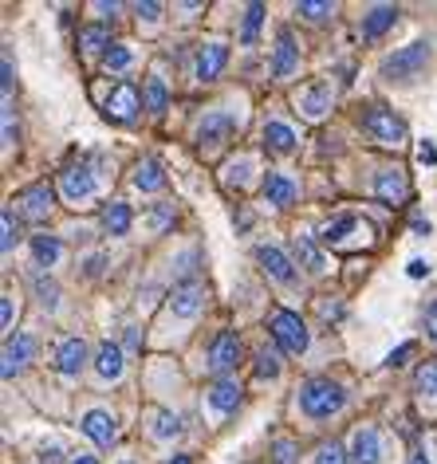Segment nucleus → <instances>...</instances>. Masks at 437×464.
<instances>
[{
	"mask_svg": "<svg viewBox=\"0 0 437 464\" xmlns=\"http://www.w3.org/2000/svg\"><path fill=\"white\" fill-rule=\"evenodd\" d=\"M131 181H134V189H142V193H158V189L166 185V169H162V161H158V158H142V161L134 166Z\"/></svg>",
	"mask_w": 437,
	"mask_h": 464,
	"instance_id": "aec40b11",
	"label": "nucleus"
},
{
	"mask_svg": "<svg viewBox=\"0 0 437 464\" xmlns=\"http://www.w3.org/2000/svg\"><path fill=\"white\" fill-rule=\"evenodd\" d=\"M16 119H13V102H5V150L16 146Z\"/></svg>",
	"mask_w": 437,
	"mask_h": 464,
	"instance_id": "c03bdc74",
	"label": "nucleus"
},
{
	"mask_svg": "<svg viewBox=\"0 0 437 464\" xmlns=\"http://www.w3.org/2000/svg\"><path fill=\"white\" fill-rule=\"evenodd\" d=\"M359 225V217L354 213H339L335 220H327L324 225V232H319V240H324V245H343V240H347V232Z\"/></svg>",
	"mask_w": 437,
	"mask_h": 464,
	"instance_id": "c756f323",
	"label": "nucleus"
},
{
	"mask_svg": "<svg viewBox=\"0 0 437 464\" xmlns=\"http://www.w3.org/2000/svg\"><path fill=\"white\" fill-rule=\"evenodd\" d=\"M32 354H36V339H32V334H13V339H5V366H0L5 378L24 374Z\"/></svg>",
	"mask_w": 437,
	"mask_h": 464,
	"instance_id": "1a4fd4ad",
	"label": "nucleus"
},
{
	"mask_svg": "<svg viewBox=\"0 0 437 464\" xmlns=\"http://www.w3.org/2000/svg\"><path fill=\"white\" fill-rule=\"evenodd\" d=\"M95 370H99V378L102 382H119L122 374H126V358H122V351H119V343H102L99 351H95Z\"/></svg>",
	"mask_w": 437,
	"mask_h": 464,
	"instance_id": "6ab92c4d",
	"label": "nucleus"
},
{
	"mask_svg": "<svg viewBox=\"0 0 437 464\" xmlns=\"http://www.w3.org/2000/svg\"><path fill=\"white\" fill-rule=\"evenodd\" d=\"M331 99H335V91H331V83H327V79H319V83L304 87L300 95H296V107H300V114H304V119L319 122V119H324V114L331 111Z\"/></svg>",
	"mask_w": 437,
	"mask_h": 464,
	"instance_id": "423d86ee",
	"label": "nucleus"
},
{
	"mask_svg": "<svg viewBox=\"0 0 437 464\" xmlns=\"http://www.w3.org/2000/svg\"><path fill=\"white\" fill-rule=\"evenodd\" d=\"M138 107H142V95H138V87H131V83H119L107 99V114L114 122H131L138 114Z\"/></svg>",
	"mask_w": 437,
	"mask_h": 464,
	"instance_id": "4468645a",
	"label": "nucleus"
},
{
	"mask_svg": "<svg viewBox=\"0 0 437 464\" xmlns=\"http://www.w3.org/2000/svg\"><path fill=\"white\" fill-rule=\"evenodd\" d=\"M272 464H300V449H296L287 437H276L272 440Z\"/></svg>",
	"mask_w": 437,
	"mask_h": 464,
	"instance_id": "e433bc0d",
	"label": "nucleus"
},
{
	"mask_svg": "<svg viewBox=\"0 0 437 464\" xmlns=\"http://www.w3.org/2000/svg\"><path fill=\"white\" fill-rule=\"evenodd\" d=\"M36 295H40V304L48 307V311L60 307V287H55L52 280H36Z\"/></svg>",
	"mask_w": 437,
	"mask_h": 464,
	"instance_id": "79ce46f5",
	"label": "nucleus"
},
{
	"mask_svg": "<svg viewBox=\"0 0 437 464\" xmlns=\"http://www.w3.org/2000/svg\"><path fill=\"white\" fill-rule=\"evenodd\" d=\"M272 339L280 343V351L287 354H304L307 351V327L296 311H276L272 315Z\"/></svg>",
	"mask_w": 437,
	"mask_h": 464,
	"instance_id": "39448f33",
	"label": "nucleus"
},
{
	"mask_svg": "<svg viewBox=\"0 0 437 464\" xmlns=\"http://www.w3.org/2000/svg\"><path fill=\"white\" fill-rule=\"evenodd\" d=\"M87 362V343L83 339H63L60 346H55V370L67 378H75L79 370H83Z\"/></svg>",
	"mask_w": 437,
	"mask_h": 464,
	"instance_id": "f3484780",
	"label": "nucleus"
},
{
	"mask_svg": "<svg viewBox=\"0 0 437 464\" xmlns=\"http://www.w3.org/2000/svg\"><path fill=\"white\" fill-rule=\"evenodd\" d=\"M300 67V44L292 40V28L276 32V55H272V75L276 79H292Z\"/></svg>",
	"mask_w": 437,
	"mask_h": 464,
	"instance_id": "6e6552de",
	"label": "nucleus"
},
{
	"mask_svg": "<svg viewBox=\"0 0 437 464\" xmlns=\"http://www.w3.org/2000/svg\"><path fill=\"white\" fill-rule=\"evenodd\" d=\"M79 44H83V52L87 55H95V52H102L107 55L114 44H111V28L107 24H87L83 32H79Z\"/></svg>",
	"mask_w": 437,
	"mask_h": 464,
	"instance_id": "cd10ccee",
	"label": "nucleus"
},
{
	"mask_svg": "<svg viewBox=\"0 0 437 464\" xmlns=\"http://www.w3.org/2000/svg\"><path fill=\"white\" fill-rule=\"evenodd\" d=\"M0 252H13L16 248V240H20V220H16V213H13V205H5V213H0Z\"/></svg>",
	"mask_w": 437,
	"mask_h": 464,
	"instance_id": "7c9ffc66",
	"label": "nucleus"
},
{
	"mask_svg": "<svg viewBox=\"0 0 437 464\" xmlns=\"http://www.w3.org/2000/svg\"><path fill=\"white\" fill-rule=\"evenodd\" d=\"M102 63H107L111 72H122V67H131V48H126V44H114V48L102 55Z\"/></svg>",
	"mask_w": 437,
	"mask_h": 464,
	"instance_id": "a19ab883",
	"label": "nucleus"
},
{
	"mask_svg": "<svg viewBox=\"0 0 437 464\" xmlns=\"http://www.w3.org/2000/svg\"><path fill=\"white\" fill-rule=\"evenodd\" d=\"M260 20H264V5H248L245 8V24H240V44H257Z\"/></svg>",
	"mask_w": 437,
	"mask_h": 464,
	"instance_id": "72a5a7b5",
	"label": "nucleus"
},
{
	"mask_svg": "<svg viewBox=\"0 0 437 464\" xmlns=\"http://www.w3.org/2000/svg\"><path fill=\"white\" fill-rule=\"evenodd\" d=\"M72 464H99V460H95V457H75Z\"/></svg>",
	"mask_w": 437,
	"mask_h": 464,
	"instance_id": "5fc2aeb1",
	"label": "nucleus"
},
{
	"mask_svg": "<svg viewBox=\"0 0 437 464\" xmlns=\"http://www.w3.org/2000/svg\"><path fill=\"white\" fill-rule=\"evenodd\" d=\"M264 146L276 150V154H292L296 150V130L280 119H268L264 122Z\"/></svg>",
	"mask_w": 437,
	"mask_h": 464,
	"instance_id": "5701e85b",
	"label": "nucleus"
},
{
	"mask_svg": "<svg viewBox=\"0 0 437 464\" xmlns=\"http://www.w3.org/2000/svg\"><path fill=\"white\" fill-rule=\"evenodd\" d=\"M225 63H228V44L205 40L201 48H198V79H201V83H213V79H221Z\"/></svg>",
	"mask_w": 437,
	"mask_h": 464,
	"instance_id": "f8f14e48",
	"label": "nucleus"
},
{
	"mask_svg": "<svg viewBox=\"0 0 437 464\" xmlns=\"http://www.w3.org/2000/svg\"><path fill=\"white\" fill-rule=\"evenodd\" d=\"M60 193L67 197L72 205H91L95 201V193H99V178H95V169L91 166H67L63 173H60Z\"/></svg>",
	"mask_w": 437,
	"mask_h": 464,
	"instance_id": "20e7f679",
	"label": "nucleus"
},
{
	"mask_svg": "<svg viewBox=\"0 0 437 464\" xmlns=\"http://www.w3.org/2000/svg\"><path fill=\"white\" fill-rule=\"evenodd\" d=\"M170 464H193L189 457H174V460H170Z\"/></svg>",
	"mask_w": 437,
	"mask_h": 464,
	"instance_id": "6e6d98bb",
	"label": "nucleus"
},
{
	"mask_svg": "<svg viewBox=\"0 0 437 464\" xmlns=\"http://www.w3.org/2000/svg\"><path fill=\"white\" fill-rule=\"evenodd\" d=\"M383 460V437L374 425H359L351 437V464H378Z\"/></svg>",
	"mask_w": 437,
	"mask_h": 464,
	"instance_id": "ddd939ff",
	"label": "nucleus"
},
{
	"mask_svg": "<svg viewBox=\"0 0 437 464\" xmlns=\"http://www.w3.org/2000/svg\"><path fill=\"white\" fill-rule=\"evenodd\" d=\"M413 232H418V237H425V232H430V220H422V217H413Z\"/></svg>",
	"mask_w": 437,
	"mask_h": 464,
	"instance_id": "864d4df0",
	"label": "nucleus"
},
{
	"mask_svg": "<svg viewBox=\"0 0 437 464\" xmlns=\"http://www.w3.org/2000/svg\"><path fill=\"white\" fill-rule=\"evenodd\" d=\"M32 256H36V264L40 268H52V264H60V256H63V245L55 237H32Z\"/></svg>",
	"mask_w": 437,
	"mask_h": 464,
	"instance_id": "c85d7f7f",
	"label": "nucleus"
},
{
	"mask_svg": "<svg viewBox=\"0 0 437 464\" xmlns=\"http://www.w3.org/2000/svg\"><path fill=\"white\" fill-rule=\"evenodd\" d=\"M257 374L260 378H276V374H280V354H276L272 346H260V351H257Z\"/></svg>",
	"mask_w": 437,
	"mask_h": 464,
	"instance_id": "4c0bfd02",
	"label": "nucleus"
},
{
	"mask_svg": "<svg viewBox=\"0 0 437 464\" xmlns=\"http://www.w3.org/2000/svg\"><path fill=\"white\" fill-rule=\"evenodd\" d=\"M425 327H430L433 343H437V304H430V307H425Z\"/></svg>",
	"mask_w": 437,
	"mask_h": 464,
	"instance_id": "09e8293b",
	"label": "nucleus"
},
{
	"mask_svg": "<svg viewBox=\"0 0 437 464\" xmlns=\"http://www.w3.org/2000/svg\"><path fill=\"white\" fill-rule=\"evenodd\" d=\"M170 220H174V205H158L154 213H151V225H154L158 232H162V228L170 225Z\"/></svg>",
	"mask_w": 437,
	"mask_h": 464,
	"instance_id": "a18cd8bd",
	"label": "nucleus"
},
{
	"mask_svg": "<svg viewBox=\"0 0 437 464\" xmlns=\"http://www.w3.org/2000/svg\"><path fill=\"white\" fill-rule=\"evenodd\" d=\"M413 386H418L422 398H437V362L418 366V374H413Z\"/></svg>",
	"mask_w": 437,
	"mask_h": 464,
	"instance_id": "f704fd0d",
	"label": "nucleus"
},
{
	"mask_svg": "<svg viewBox=\"0 0 437 464\" xmlns=\"http://www.w3.org/2000/svg\"><path fill=\"white\" fill-rule=\"evenodd\" d=\"M79 425H83V433L95 440V445H102V449H107L111 440H114V433H119V425H114V417L107 410H87Z\"/></svg>",
	"mask_w": 437,
	"mask_h": 464,
	"instance_id": "a211bd4d",
	"label": "nucleus"
},
{
	"mask_svg": "<svg viewBox=\"0 0 437 464\" xmlns=\"http://www.w3.org/2000/svg\"><path fill=\"white\" fill-rule=\"evenodd\" d=\"M40 460H44V464H60V449H55V445H48V449L40 452Z\"/></svg>",
	"mask_w": 437,
	"mask_h": 464,
	"instance_id": "3c124183",
	"label": "nucleus"
},
{
	"mask_svg": "<svg viewBox=\"0 0 437 464\" xmlns=\"http://www.w3.org/2000/svg\"><path fill=\"white\" fill-rule=\"evenodd\" d=\"M363 130L371 134L374 142H383V146H402L406 142V122H402L394 111L378 107V102H371V107L363 111Z\"/></svg>",
	"mask_w": 437,
	"mask_h": 464,
	"instance_id": "7ed1b4c3",
	"label": "nucleus"
},
{
	"mask_svg": "<svg viewBox=\"0 0 437 464\" xmlns=\"http://www.w3.org/2000/svg\"><path fill=\"white\" fill-rule=\"evenodd\" d=\"M394 24H398V8L394 5H374L371 13L363 16V36L366 40H378L383 32H390Z\"/></svg>",
	"mask_w": 437,
	"mask_h": 464,
	"instance_id": "4be33fe9",
	"label": "nucleus"
},
{
	"mask_svg": "<svg viewBox=\"0 0 437 464\" xmlns=\"http://www.w3.org/2000/svg\"><path fill=\"white\" fill-rule=\"evenodd\" d=\"M233 130H237L233 114L209 111V114H205V119L198 122V146H201V150H213V146H221L225 138H233Z\"/></svg>",
	"mask_w": 437,
	"mask_h": 464,
	"instance_id": "0eeeda50",
	"label": "nucleus"
},
{
	"mask_svg": "<svg viewBox=\"0 0 437 464\" xmlns=\"http://www.w3.org/2000/svg\"><path fill=\"white\" fill-rule=\"evenodd\" d=\"M151 433H154L158 440H170V437H178V433H181V421H178L174 413H154Z\"/></svg>",
	"mask_w": 437,
	"mask_h": 464,
	"instance_id": "c9c22d12",
	"label": "nucleus"
},
{
	"mask_svg": "<svg viewBox=\"0 0 437 464\" xmlns=\"http://www.w3.org/2000/svg\"><path fill=\"white\" fill-rule=\"evenodd\" d=\"M138 20H146V24H158L162 20V5H154V0H146V5H134Z\"/></svg>",
	"mask_w": 437,
	"mask_h": 464,
	"instance_id": "37998d69",
	"label": "nucleus"
},
{
	"mask_svg": "<svg viewBox=\"0 0 437 464\" xmlns=\"http://www.w3.org/2000/svg\"><path fill=\"white\" fill-rule=\"evenodd\" d=\"M20 208H24V217L32 220H44L55 208V193H52V185L48 181H40V185H28L24 193H20Z\"/></svg>",
	"mask_w": 437,
	"mask_h": 464,
	"instance_id": "2eb2a0df",
	"label": "nucleus"
},
{
	"mask_svg": "<svg viewBox=\"0 0 437 464\" xmlns=\"http://www.w3.org/2000/svg\"><path fill=\"white\" fill-rule=\"evenodd\" d=\"M240 351H245V346H240V339L233 331L217 334L213 346H209V370H213V374H228V370H237Z\"/></svg>",
	"mask_w": 437,
	"mask_h": 464,
	"instance_id": "9b49d317",
	"label": "nucleus"
},
{
	"mask_svg": "<svg viewBox=\"0 0 437 464\" xmlns=\"http://www.w3.org/2000/svg\"><path fill=\"white\" fill-rule=\"evenodd\" d=\"M205 401H209L213 413H233L237 405H240V386L225 378V382H217V386L209 390V398H205Z\"/></svg>",
	"mask_w": 437,
	"mask_h": 464,
	"instance_id": "a878e982",
	"label": "nucleus"
},
{
	"mask_svg": "<svg viewBox=\"0 0 437 464\" xmlns=\"http://www.w3.org/2000/svg\"><path fill=\"white\" fill-rule=\"evenodd\" d=\"M264 197L276 205V208H287L296 201V193H300V185H296L292 178H284V173H264Z\"/></svg>",
	"mask_w": 437,
	"mask_h": 464,
	"instance_id": "412c9836",
	"label": "nucleus"
},
{
	"mask_svg": "<svg viewBox=\"0 0 437 464\" xmlns=\"http://www.w3.org/2000/svg\"><path fill=\"white\" fill-rule=\"evenodd\" d=\"M13 315H16V307H13V299H0V323H5V334L13 339Z\"/></svg>",
	"mask_w": 437,
	"mask_h": 464,
	"instance_id": "49530a36",
	"label": "nucleus"
},
{
	"mask_svg": "<svg viewBox=\"0 0 437 464\" xmlns=\"http://www.w3.org/2000/svg\"><path fill=\"white\" fill-rule=\"evenodd\" d=\"M131 220H134V213L122 201H111L102 208V228H107L111 237H126V232H131Z\"/></svg>",
	"mask_w": 437,
	"mask_h": 464,
	"instance_id": "bb28decb",
	"label": "nucleus"
},
{
	"mask_svg": "<svg viewBox=\"0 0 437 464\" xmlns=\"http://www.w3.org/2000/svg\"><path fill=\"white\" fill-rule=\"evenodd\" d=\"M166 102H170V95H166L162 75H151V79H146V107H151L154 114H162V111H166Z\"/></svg>",
	"mask_w": 437,
	"mask_h": 464,
	"instance_id": "2f4dec72",
	"label": "nucleus"
},
{
	"mask_svg": "<svg viewBox=\"0 0 437 464\" xmlns=\"http://www.w3.org/2000/svg\"><path fill=\"white\" fill-rule=\"evenodd\" d=\"M374 197L378 201H386V205H402L410 197L406 173H402L398 166H383L378 169V178H374Z\"/></svg>",
	"mask_w": 437,
	"mask_h": 464,
	"instance_id": "9d476101",
	"label": "nucleus"
},
{
	"mask_svg": "<svg viewBox=\"0 0 437 464\" xmlns=\"http://www.w3.org/2000/svg\"><path fill=\"white\" fill-rule=\"evenodd\" d=\"M418 158L433 166V161H437V146H433V142H422V146H418Z\"/></svg>",
	"mask_w": 437,
	"mask_h": 464,
	"instance_id": "8fccbe9b",
	"label": "nucleus"
},
{
	"mask_svg": "<svg viewBox=\"0 0 437 464\" xmlns=\"http://www.w3.org/2000/svg\"><path fill=\"white\" fill-rule=\"evenodd\" d=\"M316 464H351V452L339 445V440H331V445H324L316 452Z\"/></svg>",
	"mask_w": 437,
	"mask_h": 464,
	"instance_id": "58836bf2",
	"label": "nucleus"
},
{
	"mask_svg": "<svg viewBox=\"0 0 437 464\" xmlns=\"http://www.w3.org/2000/svg\"><path fill=\"white\" fill-rule=\"evenodd\" d=\"M248 169H252V158H237V161H228L225 181H228V185H237V189H245V185H248Z\"/></svg>",
	"mask_w": 437,
	"mask_h": 464,
	"instance_id": "ea45409f",
	"label": "nucleus"
},
{
	"mask_svg": "<svg viewBox=\"0 0 437 464\" xmlns=\"http://www.w3.org/2000/svg\"><path fill=\"white\" fill-rule=\"evenodd\" d=\"M296 13L304 20H312V24H324V20H331V13H335V5H327V0H304V5H296Z\"/></svg>",
	"mask_w": 437,
	"mask_h": 464,
	"instance_id": "473e14b6",
	"label": "nucleus"
},
{
	"mask_svg": "<svg viewBox=\"0 0 437 464\" xmlns=\"http://www.w3.org/2000/svg\"><path fill=\"white\" fill-rule=\"evenodd\" d=\"M292 256H296V264H304V268L312 272V276H319V272L327 268L324 252L316 248V240H312V237H296V240H292Z\"/></svg>",
	"mask_w": 437,
	"mask_h": 464,
	"instance_id": "393cba45",
	"label": "nucleus"
},
{
	"mask_svg": "<svg viewBox=\"0 0 437 464\" xmlns=\"http://www.w3.org/2000/svg\"><path fill=\"white\" fill-rule=\"evenodd\" d=\"M257 264L272 276V280H280V284H296V268H292V260H287L276 245H260V248H257Z\"/></svg>",
	"mask_w": 437,
	"mask_h": 464,
	"instance_id": "dca6fc26",
	"label": "nucleus"
},
{
	"mask_svg": "<svg viewBox=\"0 0 437 464\" xmlns=\"http://www.w3.org/2000/svg\"><path fill=\"white\" fill-rule=\"evenodd\" d=\"M410 354H413V343H406V346H398V351H394V354H390V358H386V362H390V366H402V362H406V358H410Z\"/></svg>",
	"mask_w": 437,
	"mask_h": 464,
	"instance_id": "de8ad7c7",
	"label": "nucleus"
},
{
	"mask_svg": "<svg viewBox=\"0 0 437 464\" xmlns=\"http://www.w3.org/2000/svg\"><path fill=\"white\" fill-rule=\"evenodd\" d=\"M410 464H430V460H425V457H413V460H410Z\"/></svg>",
	"mask_w": 437,
	"mask_h": 464,
	"instance_id": "4d7b16f0",
	"label": "nucleus"
},
{
	"mask_svg": "<svg viewBox=\"0 0 437 464\" xmlns=\"http://www.w3.org/2000/svg\"><path fill=\"white\" fill-rule=\"evenodd\" d=\"M347 405V390L331 378H307L300 386V410L312 417V421H324V417L339 413Z\"/></svg>",
	"mask_w": 437,
	"mask_h": 464,
	"instance_id": "f03ea898",
	"label": "nucleus"
},
{
	"mask_svg": "<svg viewBox=\"0 0 437 464\" xmlns=\"http://www.w3.org/2000/svg\"><path fill=\"white\" fill-rule=\"evenodd\" d=\"M170 311L181 319H193L201 311V284H181L174 295H170Z\"/></svg>",
	"mask_w": 437,
	"mask_h": 464,
	"instance_id": "b1692460",
	"label": "nucleus"
},
{
	"mask_svg": "<svg viewBox=\"0 0 437 464\" xmlns=\"http://www.w3.org/2000/svg\"><path fill=\"white\" fill-rule=\"evenodd\" d=\"M433 55H437L433 40H413V44H406V48H398L394 55H386L383 60V79L386 83H394V87L418 83V79L425 75V67L433 63Z\"/></svg>",
	"mask_w": 437,
	"mask_h": 464,
	"instance_id": "f257e3e1",
	"label": "nucleus"
},
{
	"mask_svg": "<svg viewBox=\"0 0 437 464\" xmlns=\"http://www.w3.org/2000/svg\"><path fill=\"white\" fill-rule=\"evenodd\" d=\"M425 272H430V264H425V260H410V276H413V280L425 276Z\"/></svg>",
	"mask_w": 437,
	"mask_h": 464,
	"instance_id": "603ef678",
	"label": "nucleus"
}]
</instances>
